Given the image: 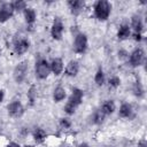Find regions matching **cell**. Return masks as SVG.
<instances>
[{
    "mask_svg": "<svg viewBox=\"0 0 147 147\" xmlns=\"http://www.w3.org/2000/svg\"><path fill=\"white\" fill-rule=\"evenodd\" d=\"M133 92H134V94L137 96H141L144 94V88H142V86H141V84L139 82H136L134 87H133Z\"/></svg>",
    "mask_w": 147,
    "mask_h": 147,
    "instance_id": "cell-24",
    "label": "cell"
},
{
    "mask_svg": "<svg viewBox=\"0 0 147 147\" xmlns=\"http://www.w3.org/2000/svg\"><path fill=\"white\" fill-rule=\"evenodd\" d=\"M7 110L11 117H21L24 113V107L18 100H15L7 106Z\"/></svg>",
    "mask_w": 147,
    "mask_h": 147,
    "instance_id": "cell-8",
    "label": "cell"
},
{
    "mask_svg": "<svg viewBox=\"0 0 147 147\" xmlns=\"http://www.w3.org/2000/svg\"><path fill=\"white\" fill-rule=\"evenodd\" d=\"M28 94H29V99H30V101L33 102V100H34V94H36V92H34V87H33V86L30 88V91H29Z\"/></svg>",
    "mask_w": 147,
    "mask_h": 147,
    "instance_id": "cell-29",
    "label": "cell"
},
{
    "mask_svg": "<svg viewBox=\"0 0 147 147\" xmlns=\"http://www.w3.org/2000/svg\"><path fill=\"white\" fill-rule=\"evenodd\" d=\"M84 5L85 3L82 0H69L68 1V6L72 15H79L84 8Z\"/></svg>",
    "mask_w": 147,
    "mask_h": 147,
    "instance_id": "cell-11",
    "label": "cell"
},
{
    "mask_svg": "<svg viewBox=\"0 0 147 147\" xmlns=\"http://www.w3.org/2000/svg\"><path fill=\"white\" fill-rule=\"evenodd\" d=\"M145 52L142 48L138 47L130 54V63L132 67H139L145 63Z\"/></svg>",
    "mask_w": 147,
    "mask_h": 147,
    "instance_id": "cell-5",
    "label": "cell"
},
{
    "mask_svg": "<svg viewBox=\"0 0 147 147\" xmlns=\"http://www.w3.org/2000/svg\"><path fill=\"white\" fill-rule=\"evenodd\" d=\"M60 147H70V146H69L68 144H62V145H61Z\"/></svg>",
    "mask_w": 147,
    "mask_h": 147,
    "instance_id": "cell-35",
    "label": "cell"
},
{
    "mask_svg": "<svg viewBox=\"0 0 147 147\" xmlns=\"http://www.w3.org/2000/svg\"><path fill=\"white\" fill-rule=\"evenodd\" d=\"M65 98V90L62 86H57L55 87L54 92H53V99L55 102H60Z\"/></svg>",
    "mask_w": 147,
    "mask_h": 147,
    "instance_id": "cell-17",
    "label": "cell"
},
{
    "mask_svg": "<svg viewBox=\"0 0 147 147\" xmlns=\"http://www.w3.org/2000/svg\"><path fill=\"white\" fill-rule=\"evenodd\" d=\"M116 109V106H115V102L113 100H106L103 103H102V107H101V111L105 114V115H110L115 111Z\"/></svg>",
    "mask_w": 147,
    "mask_h": 147,
    "instance_id": "cell-15",
    "label": "cell"
},
{
    "mask_svg": "<svg viewBox=\"0 0 147 147\" xmlns=\"http://www.w3.org/2000/svg\"><path fill=\"white\" fill-rule=\"evenodd\" d=\"M138 147H147V144L142 140V141H140V142L138 144Z\"/></svg>",
    "mask_w": 147,
    "mask_h": 147,
    "instance_id": "cell-32",
    "label": "cell"
},
{
    "mask_svg": "<svg viewBox=\"0 0 147 147\" xmlns=\"http://www.w3.org/2000/svg\"><path fill=\"white\" fill-rule=\"evenodd\" d=\"M131 25H132V29L134 30L136 33H141L142 29H144V23H142V20L139 15H134L132 16L131 18Z\"/></svg>",
    "mask_w": 147,
    "mask_h": 147,
    "instance_id": "cell-14",
    "label": "cell"
},
{
    "mask_svg": "<svg viewBox=\"0 0 147 147\" xmlns=\"http://www.w3.org/2000/svg\"><path fill=\"white\" fill-rule=\"evenodd\" d=\"M61 125H62L64 129H68V127H70L71 123H70V121H69L68 118H62V119H61Z\"/></svg>",
    "mask_w": 147,
    "mask_h": 147,
    "instance_id": "cell-28",
    "label": "cell"
},
{
    "mask_svg": "<svg viewBox=\"0 0 147 147\" xmlns=\"http://www.w3.org/2000/svg\"><path fill=\"white\" fill-rule=\"evenodd\" d=\"M46 137H47V134H46V132H45L42 129H36V130H34V132H33L34 141H36V142H38V144L42 142V141L46 139Z\"/></svg>",
    "mask_w": 147,
    "mask_h": 147,
    "instance_id": "cell-20",
    "label": "cell"
},
{
    "mask_svg": "<svg viewBox=\"0 0 147 147\" xmlns=\"http://www.w3.org/2000/svg\"><path fill=\"white\" fill-rule=\"evenodd\" d=\"M131 115H132V106L129 105V103H123L119 107V116L124 117V118H127Z\"/></svg>",
    "mask_w": 147,
    "mask_h": 147,
    "instance_id": "cell-19",
    "label": "cell"
},
{
    "mask_svg": "<svg viewBox=\"0 0 147 147\" xmlns=\"http://www.w3.org/2000/svg\"><path fill=\"white\" fill-rule=\"evenodd\" d=\"M23 13H24L25 22H26L28 24H32V23H34V21H36V17H37L34 9H32V8H26V9H25Z\"/></svg>",
    "mask_w": 147,
    "mask_h": 147,
    "instance_id": "cell-18",
    "label": "cell"
},
{
    "mask_svg": "<svg viewBox=\"0 0 147 147\" xmlns=\"http://www.w3.org/2000/svg\"><path fill=\"white\" fill-rule=\"evenodd\" d=\"M94 82H95L96 85H99V86L103 85V83H105V74H103V71H102L101 68L96 71L95 76H94Z\"/></svg>",
    "mask_w": 147,
    "mask_h": 147,
    "instance_id": "cell-21",
    "label": "cell"
},
{
    "mask_svg": "<svg viewBox=\"0 0 147 147\" xmlns=\"http://www.w3.org/2000/svg\"><path fill=\"white\" fill-rule=\"evenodd\" d=\"M87 49V37L84 33H77L74 40V51L78 54L85 53Z\"/></svg>",
    "mask_w": 147,
    "mask_h": 147,
    "instance_id": "cell-3",
    "label": "cell"
},
{
    "mask_svg": "<svg viewBox=\"0 0 147 147\" xmlns=\"http://www.w3.org/2000/svg\"><path fill=\"white\" fill-rule=\"evenodd\" d=\"M15 9L13 6V2H5L0 6V22L3 23L6 21H8L13 14H14Z\"/></svg>",
    "mask_w": 147,
    "mask_h": 147,
    "instance_id": "cell-6",
    "label": "cell"
},
{
    "mask_svg": "<svg viewBox=\"0 0 147 147\" xmlns=\"http://www.w3.org/2000/svg\"><path fill=\"white\" fill-rule=\"evenodd\" d=\"M23 147H32V146H23Z\"/></svg>",
    "mask_w": 147,
    "mask_h": 147,
    "instance_id": "cell-36",
    "label": "cell"
},
{
    "mask_svg": "<svg viewBox=\"0 0 147 147\" xmlns=\"http://www.w3.org/2000/svg\"><path fill=\"white\" fill-rule=\"evenodd\" d=\"M111 11V3L107 0H99L94 5V15L100 21H106Z\"/></svg>",
    "mask_w": 147,
    "mask_h": 147,
    "instance_id": "cell-1",
    "label": "cell"
},
{
    "mask_svg": "<svg viewBox=\"0 0 147 147\" xmlns=\"http://www.w3.org/2000/svg\"><path fill=\"white\" fill-rule=\"evenodd\" d=\"M105 117H106V115L101 111V109L96 110V111L93 114V122H94V124H101V123L103 122Z\"/></svg>",
    "mask_w": 147,
    "mask_h": 147,
    "instance_id": "cell-22",
    "label": "cell"
},
{
    "mask_svg": "<svg viewBox=\"0 0 147 147\" xmlns=\"http://www.w3.org/2000/svg\"><path fill=\"white\" fill-rule=\"evenodd\" d=\"M49 67H51V71L55 75V76H59L62 74L63 71V62L61 59L59 57H55L52 60V62L49 63Z\"/></svg>",
    "mask_w": 147,
    "mask_h": 147,
    "instance_id": "cell-12",
    "label": "cell"
},
{
    "mask_svg": "<svg viewBox=\"0 0 147 147\" xmlns=\"http://www.w3.org/2000/svg\"><path fill=\"white\" fill-rule=\"evenodd\" d=\"M29 46H30V42L28 39L25 38H20L18 40L15 41L14 44V52L17 54V55H22L24 54L28 49H29Z\"/></svg>",
    "mask_w": 147,
    "mask_h": 147,
    "instance_id": "cell-9",
    "label": "cell"
},
{
    "mask_svg": "<svg viewBox=\"0 0 147 147\" xmlns=\"http://www.w3.org/2000/svg\"><path fill=\"white\" fill-rule=\"evenodd\" d=\"M63 30H64V25L62 23V21L56 17L53 22V25L51 28V34L53 37V39L55 40H60L62 38V34H63Z\"/></svg>",
    "mask_w": 147,
    "mask_h": 147,
    "instance_id": "cell-7",
    "label": "cell"
},
{
    "mask_svg": "<svg viewBox=\"0 0 147 147\" xmlns=\"http://www.w3.org/2000/svg\"><path fill=\"white\" fill-rule=\"evenodd\" d=\"M65 75L69 77H75L79 71V64L77 61H70L65 67Z\"/></svg>",
    "mask_w": 147,
    "mask_h": 147,
    "instance_id": "cell-13",
    "label": "cell"
},
{
    "mask_svg": "<svg viewBox=\"0 0 147 147\" xmlns=\"http://www.w3.org/2000/svg\"><path fill=\"white\" fill-rule=\"evenodd\" d=\"M7 147H21V146H20V145H17L16 142H10V144H9Z\"/></svg>",
    "mask_w": 147,
    "mask_h": 147,
    "instance_id": "cell-33",
    "label": "cell"
},
{
    "mask_svg": "<svg viewBox=\"0 0 147 147\" xmlns=\"http://www.w3.org/2000/svg\"><path fill=\"white\" fill-rule=\"evenodd\" d=\"M26 72H28V62L26 61H22L20 62L15 69H14V72H13V76H14V79L16 83H22L25 77H26Z\"/></svg>",
    "mask_w": 147,
    "mask_h": 147,
    "instance_id": "cell-4",
    "label": "cell"
},
{
    "mask_svg": "<svg viewBox=\"0 0 147 147\" xmlns=\"http://www.w3.org/2000/svg\"><path fill=\"white\" fill-rule=\"evenodd\" d=\"M133 39L137 40V41H140V40H141V33H136V32H134V34H133Z\"/></svg>",
    "mask_w": 147,
    "mask_h": 147,
    "instance_id": "cell-30",
    "label": "cell"
},
{
    "mask_svg": "<svg viewBox=\"0 0 147 147\" xmlns=\"http://www.w3.org/2000/svg\"><path fill=\"white\" fill-rule=\"evenodd\" d=\"M13 6H14V9L15 10H18V11H24L28 8L26 7V2L25 1H21V0L13 2Z\"/></svg>",
    "mask_w": 147,
    "mask_h": 147,
    "instance_id": "cell-23",
    "label": "cell"
},
{
    "mask_svg": "<svg viewBox=\"0 0 147 147\" xmlns=\"http://www.w3.org/2000/svg\"><path fill=\"white\" fill-rule=\"evenodd\" d=\"M76 106H74L72 103H70V102H67L65 103V106H64V111L68 114V115H72L75 111H76Z\"/></svg>",
    "mask_w": 147,
    "mask_h": 147,
    "instance_id": "cell-26",
    "label": "cell"
},
{
    "mask_svg": "<svg viewBox=\"0 0 147 147\" xmlns=\"http://www.w3.org/2000/svg\"><path fill=\"white\" fill-rule=\"evenodd\" d=\"M130 33H131V30L129 28L127 24H122L117 31V37L118 39L121 40H124V39H127L130 37Z\"/></svg>",
    "mask_w": 147,
    "mask_h": 147,
    "instance_id": "cell-16",
    "label": "cell"
},
{
    "mask_svg": "<svg viewBox=\"0 0 147 147\" xmlns=\"http://www.w3.org/2000/svg\"><path fill=\"white\" fill-rule=\"evenodd\" d=\"M51 72V67L47 60L45 59H40L39 61H37L36 63V77L39 79H45L48 77Z\"/></svg>",
    "mask_w": 147,
    "mask_h": 147,
    "instance_id": "cell-2",
    "label": "cell"
},
{
    "mask_svg": "<svg viewBox=\"0 0 147 147\" xmlns=\"http://www.w3.org/2000/svg\"><path fill=\"white\" fill-rule=\"evenodd\" d=\"M3 98H5V92L2 90H0V103L3 101Z\"/></svg>",
    "mask_w": 147,
    "mask_h": 147,
    "instance_id": "cell-31",
    "label": "cell"
},
{
    "mask_svg": "<svg viewBox=\"0 0 147 147\" xmlns=\"http://www.w3.org/2000/svg\"><path fill=\"white\" fill-rule=\"evenodd\" d=\"M118 57L122 59V60L127 59V57H129V53H127L126 51H124V49H119V51H118Z\"/></svg>",
    "mask_w": 147,
    "mask_h": 147,
    "instance_id": "cell-27",
    "label": "cell"
},
{
    "mask_svg": "<svg viewBox=\"0 0 147 147\" xmlns=\"http://www.w3.org/2000/svg\"><path fill=\"white\" fill-rule=\"evenodd\" d=\"M83 96H84L83 90L75 87V88L72 90V93H71V95H70L68 102H70V103H72L74 106L78 107V106L82 103V101H83Z\"/></svg>",
    "mask_w": 147,
    "mask_h": 147,
    "instance_id": "cell-10",
    "label": "cell"
},
{
    "mask_svg": "<svg viewBox=\"0 0 147 147\" xmlns=\"http://www.w3.org/2000/svg\"><path fill=\"white\" fill-rule=\"evenodd\" d=\"M0 54H1V51H0Z\"/></svg>",
    "mask_w": 147,
    "mask_h": 147,
    "instance_id": "cell-37",
    "label": "cell"
},
{
    "mask_svg": "<svg viewBox=\"0 0 147 147\" xmlns=\"http://www.w3.org/2000/svg\"><path fill=\"white\" fill-rule=\"evenodd\" d=\"M119 84H121V79H119V77H117V76H114V77H111V78L109 79V86L113 87V88L118 87Z\"/></svg>",
    "mask_w": 147,
    "mask_h": 147,
    "instance_id": "cell-25",
    "label": "cell"
},
{
    "mask_svg": "<svg viewBox=\"0 0 147 147\" xmlns=\"http://www.w3.org/2000/svg\"><path fill=\"white\" fill-rule=\"evenodd\" d=\"M77 147H90V146H88L86 142H82V144H79Z\"/></svg>",
    "mask_w": 147,
    "mask_h": 147,
    "instance_id": "cell-34",
    "label": "cell"
}]
</instances>
